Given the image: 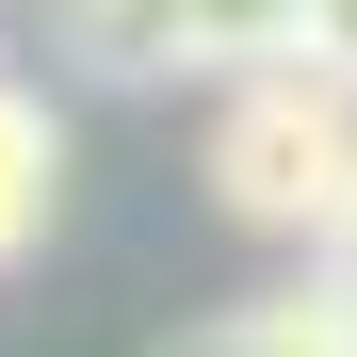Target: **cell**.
I'll use <instances>...</instances> for the list:
<instances>
[{"label":"cell","instance_id":"4","mask_svg":"<svg viewBox=\"0 0 357 357\" xmlns=\"http://www.w3.org/2000/svg\"><path fill=\"white\" fill-rule=\"evenodd\" d=\"M227 341H244V357H357V292L309 260L292 292H244V309H227Z\"/></svg>","mask_w":357,"mask_h":357},{"label":"cell","instance_id":"5","mask_svg":"<svg viewBox=\"0 0 357 357\" xmlns=\"http://www.w3.org/2000/svg\"><path fill=\"white\" fill-rule=\"evenodd\" d=\"M66 49H82L98 82H178L162 66V0H66Z\"/></svg>","mask_w":357,"mask_h":357},{"label":"cell","instance_id":"2","mask_svg":"<svg viewBox=\"0 0 357 357\" xmlns=\"http://www.w3.org/2000/svg\"><path fill=\"white\" fill-rule=\"evenodd\" d=\"M162 66L178 82H260V66H309V0H162Z\"/></svg>","mask_w":357,"mask_h":357},{"label":"cell","instance_id":"6","mask_svg":"<svg viewBox=\"0 0 357 357\" xmlns=\"http://www.w3.org/2000/svg\"><path fill=\"white\" fill-rule=\"evenodd\" d=\"M309 66H325V82H357V0H309Z\"/></svg>","mask_w":357,"mask_h":357},{"label":"cell","instance_id":"3","mask_svg":"<svg viewBox=\"0 0 357 357\" xmlns=\"http://www.w3.org/2000/svg\"><path fill=\"white\" fill-rule=\"evenodd\" d=\"M49 227H66V114L33 82H0V276H17Z\"/></svg>","mask_w":357,"mask_h":357},{"label":"cell","instance_id":"8","mask_svg":"<svg viewBox=\"0 0 357 357\" xmlns=\"http://www.w3.org/2000/svg\"><path fill=\"white\" fill-rule=\"evenodd\" d=\"M325 276H341V292H357V227H341V244H325Z\"/></svg>","mask_w":357,"mask_h":357},{"label":"cell","instance_id":"1","mask_svg":"<svg viewBox=\"0 0 357 357\" xmlns=\"http://www.w3.org/2000/svg\"><path fill=\"white\" fill-rule=\"evenodd\" d=\"M211 211L325 260L341 227H357V82H325V66L227 82V98H211Z\"/></svg>","mask_w":357,"mask_h":357},{"label":"cell","instance_id":"7","mask_svg":"<svg viewBox=\"0 0 357 357\" xmlns=\"http://www.w3.org/2000/svg\"><path fill=\"white\" fill-rule=\"evenodd\" d=\"M162 357H244V341H227V325H195V341H162Z\"/></svg>","mask_w":357,"mask_h":357}]
</instances>
